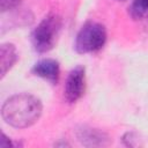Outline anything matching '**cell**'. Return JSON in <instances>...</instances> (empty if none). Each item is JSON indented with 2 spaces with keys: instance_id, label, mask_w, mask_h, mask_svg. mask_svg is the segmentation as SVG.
<instances>
[{
  "instance_id": "cell-1",
  "label": "cell",
  "mask_w": 148,
  "mask_h": 148,
  "mask_svg": "<svg viewBox=\"0 0 148 148\" xmlns=\"http://www.w3.org/2000/svg\"><path fill=\"white\" fill-rule=\"evenodd\" d=\"M43 112L39 98L21 92L7 98L1 106V117L6 124L15 128H27L36 124Z\"/></svg>"
},
{
  "instance_id": "cell-2",
  "label": "cell",
  "mask_w": 148,
  "mask_h": 148,
  "mask_svg": "<svg viewBox=\"0 0 148 148\" xmlns=\"http://www.w3.org/2000/svg\"><path fill=\"white\" fill-rule=\"evenodd\" d=\"M62 22L59 15L49 14L46 15L34 29L31 34V43L34 50L38 53H45L51 51L60 34Z\"/></svg>"
},
{
  "instance_id": "cell-3",
  "label": "cell",
  "mask_w": 148,
  "mask_h": 148,
  "mask_svg": "<svg viewBox=\"0 0 148 148\" xmlns=\"http://www.w3.org/2000/svg\"><path fill=\"white\" fill-rule=\"evenodd\" d=\"M106 29L102 23L89 21L81 27L76 35L75 51L80 54L99 51L106 43Z\"/></svg>"
},
{
  "instance_id": "cell-4",
  "label": "cell",
  "mask_w": 148,
  "mask_h": 148,
  "mask_svg": "<svg viewBox=\"0 0 148 148\" xmlns=\"http://www.w3.org/2000/svg\"><path fill=\"white\" fill-rule=\"evenodd\" d=\"M86 89V69L77 65L72 68L66 77L64 87V97L68 103H75L84 94Z\"/></svg>"
},
{
  "instance_id": "cell-5",
  "label": "cell",
  "mask_w": 148,
  "mask_h": 148,
  "mask_svg": "<svg viewBox=\"0 0 148 148\" xmlns=\"http://www.w3.org/2000/svg\"><path fill=\"white\" fill-rule=\"evenodd\" d=\"M76 140L84 147H104L111 143L110 136L102 130L81 125L75 130Z\"/></svg>"
},
{
  "instance_id": "cell-6",
  "label": "cell",
  "mask_w": 148,
  "mask_h": 148,
  "mask_svg": "<svg viewBox=\"0 0 148 148\" xmlns=\"http://www.w3.org/2000/svg\"><path fill=\"white\" fill-rule=\"evenodd\" d=\"M31 72L34 75L39 76V77L51 82L52 84H56L59 81L60 66L57 60L51 59V58H45V59L37 61L34 65Z\"/></svg>"
},
{
  "instance_id": "cell-7",
  "label": "cell",
  "mask_w": 148,
  "mask_h": 148,
  "mask_svg": "<svg viewBox=\"0 0 148 148\" xmlns=\"http://www.w3.org/2000/svg\"><path fill=\"white\" fill-rule=\"evenodd\" d=\"M18 59V53L14 44L2 43L0 46V77L3 79L5 75L13 68Z\"/></svg>"
},
{
  "instance_id": "cell-8",
  "label": "cell",
  "mask_w": 148,
  "mask_h": 148,
  "mask_svg": "<svg viewBox=\"0 0 148 148\" xmlns=\"http://www.w3.org/2000/svg\"><path fill=\"white\" fill-rule=\"evenodd\" d=\"M128 13L133 20H141L148 14V0H133L128 7Z\"/></svg>"
},
{
  "instance_id": "cell-9",
  "label": "cell",
  "mask_w": 148,
  "mask_h": 148,
  "mask_svg": "<svg viewBox=\"0 0 148 148\" xmlns=\"http://www.w3.org/2000/svg\"><path fill=\"white\" fill-rule=\"evenodd\" d=\"M22 0H0V10L1 13L9 12L12 9L17 8L21 5Z\"/></svg>"
},
{
  "instance_id": "cell-10",
  "label": "cell",
  "mask_w": 148,
  "mask_h": 148,
  "mask_svg": "<svg viewBox=\"0 0 148 148\" xmlns=\"http://www.w3.org/2000/svg\"><path fill=\"white\" fill-rule=\"evenodd\" d=\"M9 147H14V143L9 140V138H8L5 133H1V138H0V148H9Z\"/></svg>"
},
{
  "instance_id": "cell-11",
  "label": "cell",
  "mask_w": 148,
  "mask_h": 148,
  "mask_svg": "<svg viewBox=\"0 0 148 148\" xmlns=\"http://www.w3.org/2000/svg\"><path fill=\"white\" fill-rule=\"evenodd\" d=\"M119 1H124V0H119Z\"/></svg>"
}]
</instances>
